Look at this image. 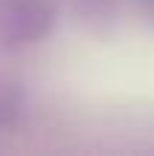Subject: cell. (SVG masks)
Segmentation results:
<instances>
[{
    "label": "cell",
    "mask_w": 154,
    "mask_h": 156,
    "mask_svg": "<svg viewBox=\"0 0 154 156\" xmlns=\"http://www.w3.org/2000/svg\"><path fill=\"white\" fill-rule=\"evenodd\" d=\"M47 26H50V17H47L44 9H32V6H26V9H21L15 17H12L9 23V38L17 41V44H23V41H35L41 38V35L47 32Z\"/></svg>",
    "instance_id": "obj_1"
}]
</instances>
